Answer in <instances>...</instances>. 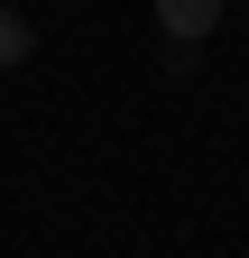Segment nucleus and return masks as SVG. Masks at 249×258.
Returning a JSON list of instances; mask_svg holds the SVG:
<instances>
[{"label": "nucleus", "instance_id": "obj_1", "mask_svg": "<svg viewBox=\"0 0 249 258\" xmlns=\"http://www.w3.org/2000/svg\"><path fill=\"white\" fill-rule=\"evenodd\" d=\"M157 19H166L175 46H203L212 28H222V0H157Z\"/></svg>", "mask_w": 249, "mask_h": 258}, {"label": "nucleus", "instance_id": "obj_2", "mask_svg": "<svg viewBox=\"0 0 249 258\" xmlns=\"http://www.w3.org/2000/svg\"><path fill=\"white\" fill-rule=\"evenodd\" d=\"M37 55V28H28L19 10H0V74H10V64H28Z\"/></svg>", "mask_w": 249, "mask_h": 258}]
</instances>
